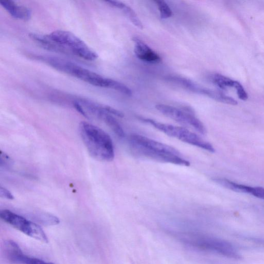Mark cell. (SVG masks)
<instances>
[{"label": "cell", "mask_w": 264, "mask_h": 264, "mask_svg": "<svg viewBox=\"0 0 264 264\" xmlns=\"http://www.w3.org/2000/svg\"><path fill=\"white\" fill-rule=\"evenodd\" d=\"M180 236L183 242L197 249L234 259L240 258V255L234 247L226 241L195 233H187Z\"/></svg>", "instance_id": "3"}, {"label": "cell", "mask_w": 264, "mask_h": 264, "mask_svg": "<svg viewBox=\"0 0 264 264\" xmlns=\"http://www.w3.org/2000/svg\"><path fill=\"white\" fill-rule=\"evenodd\" d=\"M158 10L159 11L160 16L161 19H166L171 17L172 12L168 5L164 1H155Z\"/></svg>", "instance_id": "17"}, {"label": "cell", "mask_w": 264, "mask_h": 264, "mask_svg": "<svg viewBox=\"0 0 264 264\" xmlns=\"http://www.w3.org/2000/svg\"><path fill=\"white\" fill-rule=\"evenodd\" d=\"M235 89L238 98L242 101H246L248 99V95L245 90L238 82H237Z\"/></svg>", "instance_id": "18"}, {"label": "cell", "mask_w": 264, "mask_h": 264, "mask_svg": "<svg viewBox=\"0 0 264 264\" xmlns=\"http://www.w3.org/2000/svg\"><path fill=\"white\" fill-rule=\"evenodd\" d=\"M197 93L206 95L219 103L227 105L236 106L237 101L234 98L228 96L220 92L214 91L206 88H203L199 86Z\"/></svg>", "instance_id": "11"}, {"label": "cell", "mask_w": 264, "mask_h": 264, "mask_svg": "<svg viewBox=\"0 0 264 264\" xmlns=\"http://www.w3.org/2000/svg\"><path fill=\"white\" fill-rule=\"evenodd\" d=\"M155 108L161 114L180 124L189 126L203 135L207 133L205 125L190 110L185 111L162 104L156 105Z\"/></svg>", "instance_id": "7"}, {"label": "cell", "mask_w": 264, "mask_h": 264, "mask_svg": "<svg viewBox=\"0 0 264 264\" xmlns=\"http://www.w3.org/2000/svg\"><path fill=\"white\" fill-rule=\"evenodd\" d=\"M129 143L132 151L140 157L182 166L191 165L175 148L145 136L131 135Z\"/></svg>", "instance_id": "1"}, {"label": "cell", "mask_w": 264, "mask_h": 264, "mask_svg": "<svg viewBox=\"0 0 264 264\" xmlns=\"http://www.w3.org/2000/svg\"><path fill=\"white\" fill-rule=\"evenodd\" d=\"M102 120L120 138L125 137V133L124 129L112 115L108 112L106 113L103 116Z\"/></svg>", "instance_id": "13"}, {"label": "cell", "mask_w": 264, "mask_h": 264, "mask_svg": "<svg viewBox=\"0 0 264 264\" xmlns=\"http://www.w3.org/2000/svg\"><path fill=\"white\" fill-rule=\"evenodd\" d=\"M121 10L123 11L124 13L135 27L140 30L143 29V24H142L137 14L131 8L126 5Z\"/></svg>", "instance_id": "16"}, {"label": "cell", "mask_w": 264, "mask_h": 264, "mask_svg": "<svg viewBox=\"0 0 264 264\" xmlns=\"http://www.w3.org/2000/svg\"><path fill=\"white\" fill-rule=\"evenodd\" d=\"M134 53L140 59L150 63H157L160 62V56L141 40L133 37Z\"/></svg>", "instance_id": "9"}, {"label": "cell", "mask_w": 264, "mask_h": 264, "mask_svg": "<svg viewBox=\"0 0 264 264\" xmlns=\"http://www.w3.org/2000/svg\"><path fill=\"white\" fill-rule=\"evenodd\" d=\"M213 181L221 186L233 191L249 194L251 187L237 184L235 182L223 178H214Z\"/></svg>", "instance_id": "12"}, {"label": "cell", "mask_w": 264, "mask_h": 264, "mask_svg": "<svg viewBox=\"0 0 264 264\" xmlns=\"http://www.w3.org/2000/svg\"><path fill=\"white\" fill-rule=\"evenodd\" d=\"M0 196H1L2 198H6L8 200H12L14 199V197L12 194V193L8 190L2 187L1 188H0Z\"/></svg>", "instance_id": "20"}, {"label": "cell", "mask_w": 264, "mask_h": 264, "mask_svg": "<svg viewBox=\"0 0 264 264\" xmlns=\"http://www.w3.org/2000/svg\"><path fill=\"white\" fill-rule=\"evenodd\" d=\"M249 194L260 199L264 200V188L251 187Z\"/></svg>", "instance_id": "19"}, {"label": "cell", "mask_w": 264, "mask_h": 264, "mask_svg": "<svg viewBox=\"0 0 264 264\" xmlns=\"http://www.w3.org/2000/svg\"><path fill=\"white\" fill-rule=\"evenodd\" d=\"M140 119L160 132L184 142V143L210 152L213 153L215 151L213 146L208 142L202 139L195 133L185 128L162 124L151 119L145 118H140Z\"/></svg>", "instance_id": "4"}, {"label": "cell", "mask_w": 264, "mask_h": 264, "mask_svg": "<svg viewBox=\"0 0 264 264\" xmlns=\"http://www.w3.org/2000/svg\"><path fill=\"white\" fill-rule=\"evenodd\" d=\"M5 251L8 258L15 264H54L25 254L17 243L12 240L6 243Z\"/></svg>", "instance_id": "8"}, {"label": "cell", "mask_w": 264, "mask_h": 264, "mask_svg": "<svg viewBox=\"0 0 264 264\" xmlns=\"http://www.w3.org/2000/svg\"><path fill=\"white\" fill-rule=\"evenodd\" d=\"M212 80L214 84L220 89L224 90L230 88L235 89L237 82V81L220 74L213 75L212 77Z\"/></svg>", "instance_id": "14"}, {"label": "cell", "mask_w": 264, "mask_h": 264, "mask_svg": "<svg viewBox=\"0 0 264 264\" xmlns=\"http://www.w3.org/2000/svg\"><path fill=\"white\" fill-rule=\"evenodd\" d=\"M0 217L8 224L27 236L45 243L48 242V238L43 229L25 217L8 210L2 211Z\"/></svg>", "instance_id": "6"}, {"label": "cell", "mask_w": 264, "mask_h": 264, "mask_svg": "<svg viewBox=\"0 0 264 264\" xmlns=\"http://www.w3.org/2000/svg\"><path fill=\"white\" fill-rule=\"evenodd\" d=\"M33 217L40 223L45 225L55 226L59 223V219L52 215L45 213H39L33 215Z\"/></svg>", "instance_id": "15"}, {"label": "cell", "mask_w": 264, "mask_h": 264, "mask_svg": "<svg viewBox=\"0 0 264 264\" xmlns=\"http://www.w3.org/2000/svg\"><path fill=\"white\" fill-rule=\"evenodd\" d=\"M79 132L90 155L101 161H111L115 157L112 140L103 130L92 124L82 122Z\"/></svg>", "instance_id": "2"}, {"label": "cell", "mask_w": 264, "mask_h": 264, "mask_svg": "<svg viewBox=\"0 0 264 264\" xmlns=\"http://www.w3.org/2000/svg\"><path fill=\"white\" fill-rule=\"evenodd\" d=\"M52 42L67 49L73 55L89 61L97 59L98 55L83 41L73 33L57 30L48 35Z\"/></svg>", "instance_id": "5"}, {"label": "cell", "mask_w": 264, "mask_h": 264, "mask_svg": "<svg viewBox=\"0 0 264 264\" xmlns=\"http://www.w3.org/2000/svg\"><path fill=\"white\" fill-rule=\"evenodd\" d=\"M2 6L13 18L28 21L31 17V10L23 6L18 5L13 1H2L0 2Z\"/></svg>", "instance_id": "10"}]
</instances>
